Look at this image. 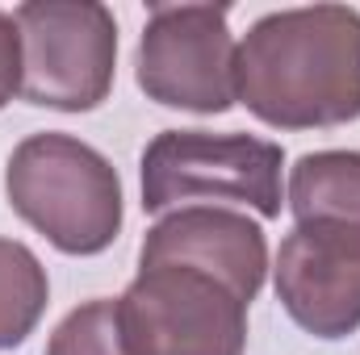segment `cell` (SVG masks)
<instances>
[{"mask_svg":"<svg viewBox=\"0 0 360 355\" xmlns=\"http://www.w3.org/2000/svg\"><path fill=\"white\" fill-rule=\"evenodd\" d=\"M235 100L276 130L360 117V13L344 4L281 8L235 46Z\"/></svg>","mask_w":360,"mask_h":355,"instance_id":"cell-1","label":"cell"},{"mask_svg":"<svg viewBox=\"0 0 360 355\" xmlns=\"http://www.w3.org/2000/svg\"><path fill=\"white\" fill-rule=\"evenodd\" d=\"M8 205L63 255H96L122 230L113 163L72 134H30L4 172Z\"/></svg>","mask_w":360,"mask_h":355,"instance_id":"cell-2","label":"cell"},{"mask_svg":"<svg viewBox=\"0 0 360 355\" xmlns=\"http://www.w3.org/2000/svg\"><path fill=\"white\" fill-rule=\"evenodd\" d=\"M117 305L126 355H243L248 301L184 264H139Z\"/></svg>","mask_w":360,"mask_h":355,"instance_id":"cell-3","label":"cell"},{"mask_svg":"<svg viewBox=\"0 0 360 355\" xmlns=\"http://www.w3.org/2000/svg\"><path fill=\"white\" fill-rule=\"evenodd\" d=\"M285 151L252 134L164 130L143 151V209L164 213L188 201L248 205L260 217L281 213Z\"/></svg>","mask_w":360,"mask_h":355,"instance_id":"cell-4","label":"cell"},{"mask_svg":"<svg viewBox=\"0 0 360 355\" xmlns=\"http://www.w3.org/2000/svg\"><path fill=\"white\" fill-rule=\"evenodd\" d=\"M21 29V96L30 105L84 113L113 84L117 25L92 0H34L13 13Z\"/></svg>","mask_w":360,"mask_h":355,"instance_id":"cell-5","label":"cell"},{"mask_svg":"<svg viewBox=\"0 0 360 355\" xmlns=\"http://www.w3.org/2000/svg\"><path fill=\"white\" fill-rule=\"evenodd\" d=\"M139 88L168 109L226 113L235 105V42L222 4H151L139 42Z\"/></svg>","mask_w":360,"mask_h":355,"instance_id":"cell-6","label":"cell"},{"mask_svg":"<svg viewBox=\"0 0 360 355\" xmlns=\"http://www.w3.org/2000/svg\"><path fill=\"white\" fill-rule=\"evenodd\" d=\"M276 297L314 339H344L360 326V230L306 222L276 251Z\"/></svg>","mask_w":360,"mask_h":355,"instance_id":"cell-7","label":"cell"},{"mask_svg":"<svg viewBox=\"0 0 360 355\" xmlns=\"http://www.w3.org/2000/svg\"><path fill=\"white\" fill-rule=\"evenodd\" d=\"M139 264H184L214 280H222L239 301H256L269 267L264 230L231 209L184 205L176 213L160 217L139 251Z\"/></svg>","mask_w":360,"mask_h":355,"instance_id":"cell-8","label":"cell"},{"mask_svg":"<svg viewBox=\"0 0 360 355\" xmlns=\"http://www.w3.org/2000/svg\"><path fill=\"white\" fill-rule=\"evenodd\" d=\"M289 209L297 226L331 222L360 230V151H314L289 172Z\"/></svg>","mask_w":360,"mask_h":355,"instance_id":"cell-9","label":"cell"},{"mask_svg":"<svg viewBox=\"0 0 360 355\" xmlns=\"http://www.w3.org/2000/svg\"><path fill=\"white\" fill-rule=\"evenodd\" d=\"M46 267L13 239H0V351L17 347L46 309Z\"/></svg>","mask_w":360,"mask_h":355,"instance_id":"cell-10","label":"cell"},{"mask_svg":"<svg viewBox=\"0 0 360 355\" xmlns=\"http://www.w3.org/2000/svg\"><path fill=\"white\" fill-rule=\"evenodd\" d=\"M46 355H126L122 330H117V305L96 297L89 305L72 309L51 335Z\"/></svg>","mask_w":360,"mask_h":355,"instance_id":"cell-11","label":"cell"},{"mask_svg":"<svg viewBox=\"0 0 360 355\" xmlns=\"http://www.w3.org/2000/svg\"><path fill=\"white\" fill-rule=\"evenodd\" d=\"M21 92V29L8 13H0V109Z\"/></svg>","mask_w":360,"mask_h":355,"instance_id":"cell-12","label":"cell"}]
</instances>
